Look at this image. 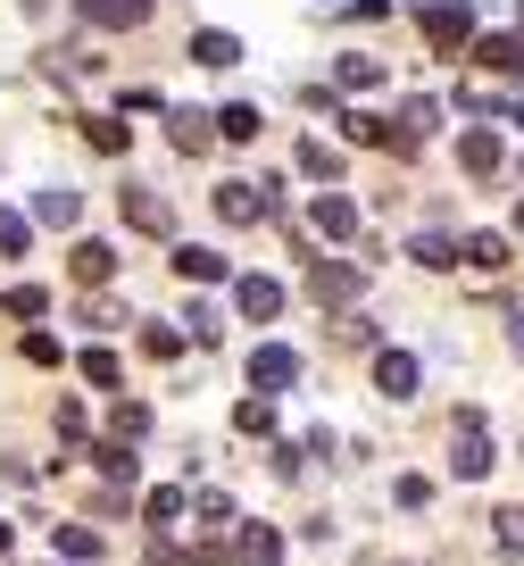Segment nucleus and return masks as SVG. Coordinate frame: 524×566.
Listing matches in <instances>:
<instances>
[{"label":"nucleus","mask_w":524,"mask_h":566,"mask_svg":"<svg viewBox=\"0 0 524 566\" xmlns=\"http://www.w3.org/2000/svg\"><path fill=\"white\" fill-rule=\"evenodd\" d=\"M0 259H25V217L0 209Z\"/></svg>","instance_id":"473e14b6"},{"label":"nucleus","mask_w":524,"mask_h":566,"mask_svg":"<svg viewBox=\"0 0 524 566\" xmlns=\"http://www.w3.org/2000/svg\"><path fill=\"white\" fill-rule=\"evenodd\" d=\"M84 142H92V150H108V159H117V150H125V142H134V134H125L117 117H92V125H84Z\"/></svg>","instance_id":"c756f323"},{"label":"nucleus","mask_w":524,"mask_h":566,"mask_svg":"<svg viewBox=\"0 0 524 566\" xmlns=\"http://www.w3.org/2000/svg\"><path fill=\"white\" fill-rule=\"evenodd\" d=\"M358 292H367V266H358V259H316L308 266V301L316 308H349Z\"/></svg>","instance_id":"f03ea898"},{"label":"nucleus","mask_w":524,"mask_h":566,"mask_svg":"<svg viewBox=\"0 0 524 566\" xmlns=\"http://www.w3.org/2000/svg\"><path fill=\"white\" fill-rule=\"evenodd\" d=\"M142 350H150V358H175V350H184V325H142Z\"/></svg>","instance_id":"2f4dec72"},{"label":"nucleus","mask_w":524,"mask_h":566,"mask_svg":"<svg viewBox=\"0 0 524 566\" xmlns=\"http://www.w3.org/2000/svg\"><path fill=\"white\" fill-rule=\"evenodd\" d=\"M217 217H226V226H259L266 192H259V184H217Z\"/></svg>","instance_id":"9d476101"},{"label":"nucleus","mask_w":524,"mask_h":566,"mask_svg":"<svg viewBox=\"0 0 524 566\" xmlns=\"http://www.w3.org/2000/svg\"><path fill=\"white\" fill-rule=\"evenodd\" d=\"M67 266H75V283H84V292H101V283L117 275V250H108V242H75Z\"/></svg>","instance_id":"f8f14e48"},{"label":"nucleus","mask_w":524,"mask_h":566,"mask_svg":"<svg viewBox=\"0 0 524 566\" xmlns=\"http://www.w3.org/2000/svg\"><path fill=\"white\" fill-rule=\"evenodd\" d=\"M425 42H433L441 59L474 51V9H467V0H425Z\"/></svg>","instance_id":"f257e3e1"},{"label":"nucleus","mask_w":524,"mask_h":566,"mask_svg":"<svg viewBox=\"0 0 524 566\" xmlns=\"http://www.w3.org/2000/svg\"><path fill=\"white\" fill-rule=\"evenodd\" d=\"M184 334H192V342H217V308H200V301H192V317H184Z\"/></svg>","instance_id":"c9c22d12"},{"label":"nucleus","mask_w":524,"mask_h":566,"mask_svg":"<svg viewBox=\"0 0 524 566\" xmlns=\"http://www.w3.org/2000/svg\"><path fill=\"white\" fill-rule=\"evenodd\" d=\"M233 424H242V433H259V442H266V433H275V400H266V391H250V400L233 408Z\"/></svg>","instance_id":"393cba45"},{"label":"nucleus","mask_w":524,"mask_h":566,"mask_svg":"<svg viewBox=\"0 0 524 566\" xmlns=\"http://www.w3.org/2000/svg\"><path fill=\"white\" fill-rule=\"evenodd\" d=\"M192 59H200V67H233V59H242V42H233L226 25H200V34H192Z\"/></svg>","instance_id":"dca6fc26"},{"label":"nucleus","mask_w":524,"mask_h":566,"mask_svg":"<svg viewBox=\"0 0 524 566\" xmlns=\"http://www.w3.org/2000/svg\"><path fill=\"white\" fill-rule=\"evenodd\" d=\"M34 217H42V226H75V217H84V200H75V192H42Z\"/></svg>","instance_id":"cd10ccee"},{"label":"nucleus","mask_w":524,"mask_h":566,"mask_svg":"<svg viewBox=\"0 0 524 566\" xmlns=\"http://www.w3.org/2000/svg\"><path fill=\"white\" fill-rule=\"evenodd\" d=\"M117 209H125V226L150 233V242H167V233H175V209L158 192H142V184H117Z\"/></svg>","instance_id":"20e7f679"},{"label":"nucleus","mask_w":524,"mask_h":566,"mask_svg":"<svg viewBox=\"0 0 524 566\" xmlns=\"http://www.w3.org/2000/svg\"><path fill=\"white\" fill-rule=\"evenodd\" d=\"M333 75H342V92H367V84H384V59L349 51V59H342V67H333Z\"/></svg>","instance_id":"b1692460"},{"label":"nucleus","mask_w":524,"mask_h":566,"mask_svg":"<svg viewBox=\"0 0 524 566\" xmlns=\"http://www.w3.org/2000/svg\"><path fill=\"white\" fill-rule=\"evenodd\" d=\"M51 549L67 566H101V533H92V525H51Z\"/></svg>","instance_id":"ddd939ff"},{"label":"nucleus","mask_w":524,"mask_h":566,"mask_svg":"<svg viewBox=\"0 0 524 566\" xmlns=\"http://www.w3.org/2000/svg\"><path fill=\"white\" fill-rule=\"evenodd\" d=\"M75 375H84V384H101V391H117V384H125L117 350H84V358H75Z\"/></svg>","instance_id":"4be33fe9"},{"label":"nucleus","mask_w":524,"mask_h":566,"mask_svg":"<svg viewBox=\"0 0 524 566\" xmlns=\"http://www.w3.org/2000/svg\"><path fill=\"white\" fill-rule=\"evenodd\" d=\"M516 350H524V308H516Z\"/></svg>","instance_id":"58836bf2"},{"label":"nucleus","mask_w":524,"mask_h":566,"mask_svg":"<svg viewBox=\"0 0 524 566\" xmlns=\"http://www.w3.org/2000/svg\"><path fill=\"white\" fill-rule=\"evenodd\" d=\"M308 226H316V242H349V233H358V200H342L325 184V192L308 200Z\"/></svg>","instance_id":"39448f33"},{"label":"nucleus","mask_w":524,"mask_h":566,"mask_svg":"<svg viewBox=\"0 0 524 566\" xmlns=\"http://www.w3.org/2000/svg\"><path fill=\"white\" fill-rule=\"evenodd\" d=\"M242 566H283V533L275 525H242Z\"/></svg>","instance_id":"6ab92c4d"},{"label":"nucleus","mask_w":524,"mask_h":566,"mask_svg":"<svg viewBox=\"0 0 524 566\" xmlns=\"http://www.w3.org/2000/svg\"><path fill=\"white\" fill-rule=\"evenodd\" d=\"M342 125H349V142H391V125H384V117H367V108H349Z\"/></svg>","instance_id":"72a5a7b5"},{"label":"nucleus","mask_w":524,"mask_h":566,"mask_svg":"<svg viewBox=\"0 0 524 566\" xmlns=\"http://www.w3.org/2000/svg\"><path fill=\"white\" fill-rule=\"evenodd\" d=\"M417 266H458V242L450 233H417Z\"/></svg>","instance_id":"7c9ffc66"},{"label":"nucleus","mask_w":524,"mask_h":566,"mask_svg":"<svg viewBox=\"0 0 524 566\" xmlns=\"http://www.w3.org/2000/svg\"><path fill=\"white\" fill-rule=\"evenodd\" d=\"M474 59L500 67V75H524V25H516V34H483V42H474Z\"/></svg>","instance_id":"4468645a"},{"label":"nucleus","mask_w":524,"mask_h":566,"mask_svg":"<svg viewBox=\"0 0 524 566\" xmlns=\"http://www.w3.org/2000/svg\"><path fill=\"white\" fill-rule=\"evenodd\" d=\"M250 384H259L266 400H275V391H292V384H300V350H292V342H259V350H250Z\"/></svg>","instance_id":"7ed1b4c3"},{"label":"nucleus","mask_w":524,"mask_h":566,"mask_svg":"<svg viewBox=\"0 0 524 566\" xmlns=\"http://www.w3.org/2000/svg\"><path fill=\"white\" fill-rule=\"evenodd\" d=\"M300 176H316V184H342V150H325V142H300Z\"/></svg>","instance_id":"5701e85b"},{"label":"nucleus","mask_w":524,"mask_h":566,"mask_svg":"<svg viewBox=\"0 0 524 566\" xmlns=\"http://www.w3.org/2000/svg\"><path fill=\"white\" fill-rule=\"evenodd\" d=\"M458 259H467L474 275H500V266H507V242H500V233H467V242H458Z\"/></svg>","instance_id":"f3484780"},{"label":"nucleus","mask_w":524,"mask_h":566,"mask_svg":"<svg viewBox=\"0 0 524 566\" xmlns=\"http://www.w3.org/2000/svg\"><path fill=\"white\" fill-rule=\"evenodd\" d=\"M108 433H117V442H142V433H150V408H142V400H117V417H108Z\"/></svg>","instance_id":"bb28decb"},{"label":"nucleus","mask_w":524,"mask_h":566,"mask_svg":"<svg viewBox=\"0 0 524 566\" xmlns=\"http://www.w3.org/2000/svg\"><path fill=\"white\" fill-rule=\"evenodd\" d=\"M92 467H101V475H108V483H125V492H134V475H142V459H134V450H125V442H117V433H108V442H101V450H92Z\"/></svg>","instance_id":"a211bd4d"},{"label":"nucleus","mask_w":524,"mask_h":566,"mask_svg":"<svg viewBox=\"0 0 524 566\" xmlns=\"http://www.w3.org/2000/svg\"><path fill=\"white\" fill-rule=\"evenodd\" d=\"M25 358H34V367H59V342H51V334L34 325V334H25Z\"/></svg>","instance_id":"f704fd0d"},{"label":"nucleus","mask_w":524,"mask_h":566,"mask_svg":"<svg viewBox=\"0 0 524 566\" xmlns=\"http://www.w3.org/2000/svg\"><path fill=\"white\" fill-rule=\"evenodd\" d=\"M233 301H242L250 325H275L283 317V283L275 275H242V283H233Z\"/></svg>","instance_id":"0eeeda50"},{"label":"nucleus","mask_w":524,"mask_h":566,"mask_svg":"<svg viewBox=\"0 0 524 566\" xmlns=\"http://www.w3.org/2000/svg\"><path fill=\"white\" fill-rule=\"evenodd\" d=\"M184 509H192V492H184V483H158V492L142 500V516H150L158 533H167V525H175V516H184Z\"/></svg>","instance_id":"aec40b11"},{"label":"nucleus","mask_w":524,"mask_h":566,"mask_svg":"<svg viewBox=\"0 0 524 566\" xmlns=\"http://www.w3.org/2000/svg\"><path fill=\"white\" fill-rule=\"evenodd\" d=\"M192 525L226 533V525H233V500H226V492H200V500H192Z\"/></svg>","instance_id":"c85d7f7f"},{"label":"nucleus","mask_w":524,"mask_h":566,"mask_svg":"<svg viewBox=\"0 0 524 566\" xmlns=\"http://www.w3.org/2000/svg\"><path fill=\"white\" fill-rule=\"evenodd\" d=\"M75 18L101 34H134V25H150V0H75Z\"/></svg>","instance_id":"423d86ee"},{"label":"nucleus","mask_w":524,"mask_h":566,"mask_svg":"<svg viewBox=\"0 0 524 566\" xmlns=\"http://www.w3.org/2000/svg\"><path fill=\"white\" fill-rule=\"evenodd\" d=\"M0 308H9V317H25V325H34L42 308H51V292H42V283H9V301H0Z\"/></svg>","instance_id":"a878e982"},{"label":"nucleus","mask_w":524,"mask_h":566,"mask_svg":"<svg viewBox=\"0 0 524 566\" xmlns=\"http://www.w3.org/2000/svg\"><path fill=\"white\" fill-rule=\"evenodd\" d=\"M167 142H175V150H209V142H217V125L200 117V108H175V117H167Z\"/></svg>","instance_id":"2eb2a0df"},{"label":"nucleus","mask_w":524,"mask_h":566,"mask_svg":"<svg viewBox=\"0 0 524 566\" xmlns=\"http://www.w3.org/2000/svg\"><path fill=\"white\" fill-rule=\"evenodd\" d=\"M500 117H507V125H524V92H507V101H500Z\"/></svg>","instance_id":"4c0bfd02"},{"label":"nucleus","mask_w":524,"mask_h":566,"mask_svg":"<svg viewBox=\"0 0 524 566\" xmlns=\"http://www.w3.org/2000/svg\"><path fill=\"white\" fill-rule=\"evenodd\" d=\"M259 108H250V101H226V108H217V134H226V142H250V134H259Z\"/></svg>","instance_id":"412c9836"},{"label":"nucleus","mask_w":524,"mask_h":566,"mask_svg":"<svg viewBox=\"0 0 524 566\" xmlns=\"http://www.w3.org/2000/svg\"><path fill=\"white\" fill-rule=\"evenodd\" d=\"M500 549H524V509H500Z\"/></svg>","instance_id":"e433bc0d"},{"label":"nucleus","mask_w":524,"mask_h":566,"mask_svg":"<svg viewBox=\"0 0 524 566\" xmlns=\"http://www.w3.org/2000/svg\"><path fill=\"white\" fill-rule=\"evenodd\" d=\"M458 167H467V176H500V167H507L500 134H483V125H467V134H458Z\"/></svg>","instance_id":"6e6552de"},{"label":"nucleus","mask_w":524,"mask_h":566,"mask_svg":"<svg viewBox=\"0 0 524 566\" xmlns=\"http://www.w3.org/2000/svg\"><path fill=\"white\" fill-rule=\"evenodd\" d=\"M375 391H384V400H417V350H384L375 358Z\"/></svg>","instance_id":"1a4fd4ad"},{"label":"nucleus","mask_w":524,"mask_h":566,"mask_svg":"<svg viewBox=\"0 0 524 566\" xmlns=\"http://www.w3.org/2000/svg\"><path fill=\"white\" fill-rule=\"evenodd\" d=\"M516 18H524V0H516Z\"/></svg>","instance_id":"a19ab883"},{"label":"nucleus","mask_w":524,"mask_h":566,"mask_svg":"<svg viewBox=\"0 0 524 566\" xmlns=\"http://www.w3.org/2000/svg\"><path fill=\"white\" fill-rule=\"evenodd\" d=\"M0 549H9V516H0Z\"/></svg>","instance_id":"ea45409f"},{"label":"nucleus","mask_w":524,"mask_h":566,"mask_svg":"<svg viewBox=\"0 0 524 566\" xmlns=\"http://www.w3.org/2000/svg\"><path fill=\"white\" fill-rule=\"evenodd\" d=\"M167 266L184 283H226V250H200V242H184V250H167Z\"/></svg>","instance_id":"9b49d317"}]
</instances>
